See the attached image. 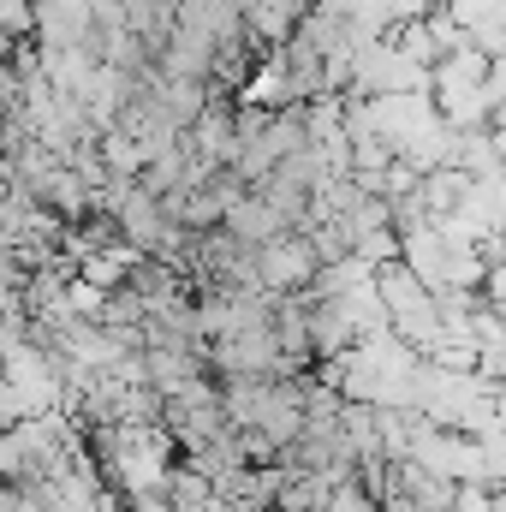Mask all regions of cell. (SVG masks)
Segmentation results:
<instances>
[{
  "mask_svg": "<svg viewBox=\"0 0 506 512\" xmlns=\"http://www.w3.org/2000/svg\"><path fill=\"white\" fill-rule=\"evenodd\" d=\"M30 24H36V6L30 0H6V30L12 36H30Z\"/></svg>",
  "mask_w": 506,
  "mask_h": 512,
  "instance_id": "6",
  "label": "cell"
},
{
  "mask_svg": "<svg viewBox=\"0 0 506 512\" xmlns=\"http://www.w3.org/2000/svg\"><path fill=\"white\" fill-rule=\"evenodd\" d=\"M304 0H245V24H251V42L262 54H274V48H286L292 36H298V24H304Z\"/></svg>",
  "mask_w": 506,
  "mask_h": 512,
  "instance_id": "2",
  "label": "cell"
},
{
  "mask_svg": "<svg viewBox=\"0 0 506 512\" xmlns=\"http://www.w3.org/2000/svg\"><path fill=\"white\" fill-rule=\"evenodd\" d=\"M453 512H501V501H495L483 483H459V495H453Z\"/></svg>",
  "mask_w": 506,
  "mask_h": 512,
  "instance_id": "5",
  "label": "cell"
},
{
  "mask_svg": "<svg viewBox=\"0 0 506 512\" xmlns=\"http://www.w3.org/2000/svg\"><path fill=\"white\" fill-rule=\"evenodd\" d=\"M227 233H233L239 245H251V251H268V245H274V239H286L292 227H286V215H280L262 191H251V197L227 215Z\"/></svg>",
  "mask_w": 506,
  "mask_h": 512,
  "instance_id": "3",
  "label": "cell"
},
{
  "mask_svg": "<svg viewBox=\"0 0 506 512\" xmlns=\"http://www.w3.org/2000/svg\"><path fill=\"white\" fill-rule=\"evenodd\" d=\"M256 262H262V292H268V298H310L316 280H322V256H316V245H310L304 233L274 239Z\"/></svg>",
  "mask_w": 506,
  "mask_h": 512,
  "instance_id": "1",
  "label": "cell"
},
{
  "mask_svg": "<svg viewBox=\"0 0 506 512\" xmlns=\"http://www.w3.org/2000/svg\"><path fill=\"white\" fill-rule=\"evenodd\" d=\"M489 126H495V131H506V108H501V114H495V120H489Z\"/></svg>",
  "mask_w": 506,
  "mask_h": 512,
  "instance_id": "7",
  "label": "cell"
},
{
  "mask_svg": "<svg viewBox=\"0 0 506 512\" xmlns=\"http://www.w3.org/2000/svg\"><path fill=\"white\" fill-rule=\"evenodd\" d=\"M423 203H429L435 221H453L477 203V179L459 173V167H435V173H423Z\"/></svg>",
  "mask_w": 506,
  "mask_h": 512,
  "instance_id": "4",
  "label": "cell"
}]
</instances>
